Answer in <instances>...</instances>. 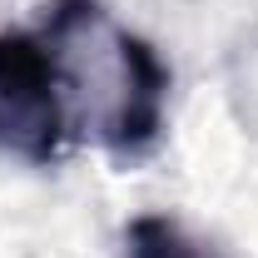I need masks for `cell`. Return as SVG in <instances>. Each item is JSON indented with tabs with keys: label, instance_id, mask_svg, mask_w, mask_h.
Returning <instances> with one entry per match:
<instances>
[{
	"label": "cell",
	"instance_id": "3957f363",
	"mask_svg": "<svg viewBox=\"0 0 258 258\" xmlns=\"http://www.w3.org/2000/svg\"><path fill=\"white\" fill-rule=\"evenodd\" d=\"M124 258H219L169 214H139L124 228Z\"/></svg>",
	"mask_w": 258,
	"mask_h": 258
},
{
	"label": "cell",
	"instance_id": "6da1fadb",
	"mask_svg": "<svg viewBox=\"0 0 258 258\" xmlns=\"http://www.w3.org/2000/svg\"><path fill=\"white\" fill-rule=\"evenodd\" d=\"M40 40L55 50L70 119L95 134L114 164H139L164 139L169 64L144 35L109 20L104 0H50Z\"/></svg>",
	"mask_w": 258,
	"mask_h": 258
},
{
	"label": "cell",
	"instance_id": "7a4b0ae2",
	"mask_svg": "<svg viewBox=\"0 0 258 258\" xmlns=\"http://www.w3.org/2000/svg\"><path fill=\"white\" fill-rule=\"evenodd\" d=\"M70 134V104L55 50L40 30H0V154L55 164Z\"/></svg>",
	"mask_w": 258,
	"mask_h": 258
}]
</instances>
